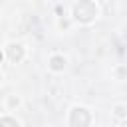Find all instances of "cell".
I'll use <instances>...</instances> for the list:
<instances>
[{
	"mask_svg": "<svg viewBox=\"0 0 127 127\" xmlns=\"http://www.w3.org/2000/svg\"><path fill=\"white\" fill-rule=\"evenodd\" d=\"M0 127H18V123L12 117H2L0 119Z\"/></svg>",
	"mask_w": 127,
	"mask_h": 127,
	"instance_id": "obj_5",
	"label": "cell"
},
{
	"mask_svg": "<svg viewBox=\"0 0 127 127\" xmlns=\"http://www.w3.org/2000/svg\"><path fill=\"white\" fill-rule=\"evenodd\" d=\"M8 54H10V60L12 62H16V60H20L22 58V46H18V44H12L10 48H8Z\"/></svg>",
	"mask_w": 127,
	"mask_h": 127,
	"instance_id": "obj_3",
	"label": "cell"
},
{
	"mask_svg": "<svg viewBox=\"0 0 127 127\" xmlns=\"http://www.w3.org/2000/svg\"><path fill=\"white\" fill-rule=\"evenodd\" d=\"M69 123H71V127H87V123H89V115H87V111H85L83 107H75V109L71 111Z\"/></svg>",
	"mask_w": 127,
	"mask_h": 127,
	"instance_id": "obj_2",
	"label": "cell"
},
{
	"mask_svg": "<svg viewBox=\"0 0 127 127\" xmlns=\"http://www.w3.org/2000/svg\"><path fill=\"white\" fill-rule=\"evenodd\" d=\"M95 6L91 4V2H79L77 6H75V18L77 20H81V22H89L93 16H95Z\"/></svg>",
	"mask_w": 127,
	"mask_h": 127,
	"instance_id": "obj_1",
	"label": "cell"
},
{
	"mask_svg": "<svg viewBox=\"0 0 127 127\" xmlns=\"http://www.w3.org/2000/svg\"><path fill=\"white\" fill-rule=\"evenodd\" d=\"M64 58H60V56H54L52 58V69H62L64 67Z\"/></svg>",
	"mask_w": 127,
	"mask_h": 127,
	"instance_id": "obj_4",
	"label": "cell"
}]
</instances>
